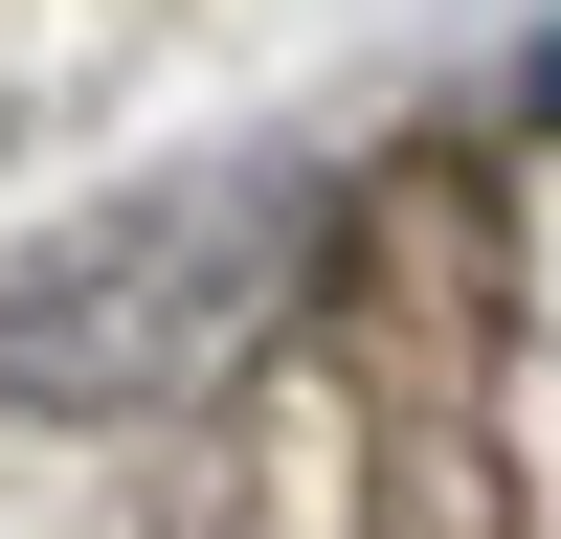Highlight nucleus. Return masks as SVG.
<instances>
[{"label": "nucleus", "instance_id": "nucleus-2", "mask_svg": "<svg viewBox=\"0 0 561 539\" xmlns=\"http://www.w3.org/2000/svg\"><path fill=\"white\" fill-rule=\"evenodd\" d=\"M539 113H561V45H539Z\"/></svg>", "mask_w": 561, "mask_h": 539}, {"label": "nucleus", "instance_id": "nucleus-1", "mask_svg": "<svg viewBox=\"0 0 561 539\" xmlns=\"http://www.w3.org/2000/svg\"><path fill=\"white\" fill-rule=\"evenodd\" d=\"M270 270H293L270 203L180 225V248H113V270H68V293L0 314V382H23V404H158V382H203V359L270 314Z\"/></svg>", "mask_w": 561, "mask_h": 539}]
</instances>
